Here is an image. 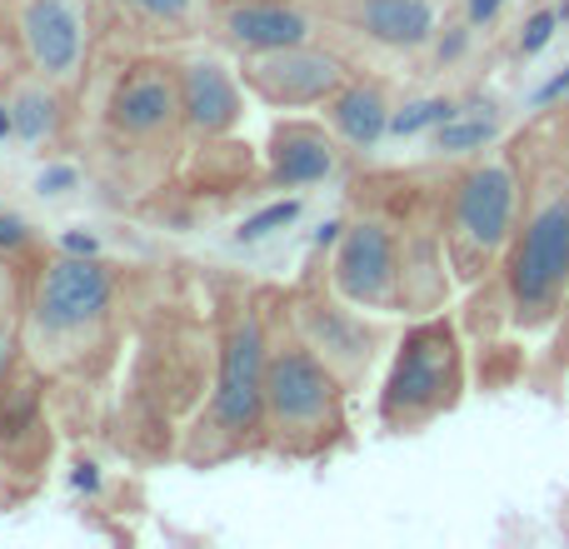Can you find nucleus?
<instances>
[{
    "instance_id": "obj_28",
    "label": "nucleus",
    "mask_w": 569,
    "mask_h": 549,
    "mask_svg": "<svg viewBox=\"0 0 569 549\" xmlns=\"http://www.w3.org/2000/svg\"><path fill=\"white\" fill-rule=\"evenodd\" d=\"M505 10V0H465V20H470V30H485L495 26Z\"/></svg>"
},
{
    "instance_id": "obj_22",
    "label": "nucleus",
    "mask_w": 569,
    "mask_h": 549,
    "mask_svg": "<svg viewBox=\"0 0 569 549\" xmlns=\"http://www.w3.org/2000/svg\"><path fill=\"white\" fill-rule=\"evenodd\" d=\"M300 210H305L300 190H295V196H284V200H270L266 210H256V216H246V220H240V230H236V246H260V240L280 236V230H290L295 220H300Z\"/></svg>"
},
{
    "instance_id": "obj_24",
    "label": "nucleus",
    "mask_w": 569,
    "mask_h": 549,
    "mask_svg": "<svg viewBox=\"0 0 569 549\" xmlns=\"http://www.w3.org/2000/svg\"><path fill=\"white\" fill-rule=\"evenodd\" d=\"M555 30H560V10H550V6L535 10V16L520 26V40H515V50H520L525 60H535V56H540V50L555 40Z\"/></svg>"
},
{
    "instance_id": "obj_15",
    "label": "nucleus",
    "mask_w": 569,
    "mask_h": 549,
    "mask_svg": "<svg viewBox=\"0 0 569 549\" xmlns=\"http://www.w3.org/2000/svg\"><path fill=\"white\" fill-rule=\"evenodd\" d=\"M340 26H350L360 40L390 56L425 50L440 30V6L435 0H340Z\"/></svg>"
},
{
    "instance_id": "obj_20",
    "label": "nucleus",
    "mask_w": 569,
    "mask_h": 549,
    "mask_svg": "<svg viewBox=\"0 0 569 549\" xmlns=\"http://www.w3.org/2000/svg\"><path fill=\"white\" fill-rule=\"evenodd\" d=\"M116 10L146 36H196L210 0H116Z\"/></svg>"
},
{
    "instance_id": "obj_14",
    "label": "nucleus",
    "mask_w": 569,
    "mask_h": 549,
    "mask_svg": "<svg viewBox=\"0 0 569 549\" xmlns=\"http://www.w3.org/2000/svg\"><path fill=\"white\" fill-rule=\"evenodd\" d=\"M340 170V140L320 120H276L266 146V180L276 190H310L335 180Z\"/></svg>"
},
{
    "instance_id": "obj_3",
    "label": "nucleus",
    "mask_w": 569,
    "mask_h": 549,
    "mask_svg": "<svg viewBox=\"0 0 569 549\" xmlns=\"http://www.w3.org/2000/svg\"><path fill=\"white\" fill-rule=\"evenodd\" d=\"M266 360H270V315L250 290L220 310L216 335V385L190 425L186 460L210 470L246 455H270L266 440Z\"/></svg>"
},
{
    "instance_id": "obj_4",
    "label": "nucleus",
    "mask_w": 569,
    "mask_h": 549,
    "mask_svg": "<svg viewBox=\"0 0 569 549\" xmlns=\"http://www.w3.org/2000/svg\"><path fill=\"white\" fill-rule=\"evenodd\" d=\"M266 440H270V455H284L295 465L330 460L335 450L350 445V390L295 335L290 320L270 325Z\"/></svg>"
},
{
    "instance_id": "obj_6",
    "label": "nucleus",
    "mask_w": 569,
    "mask_h": 549,
    "mask_svg": "<svg viewBox=\"0 0 569 549\" xmlns=\"http://www.w3.org/2000/svg\"><path fill=\"white\" fill-rule=\"evenodd\" d=\"M465 400V345L450 315L405 325L380 385V425L390 435H420Z\"/></svg>"
},
{
    "instance_id": "obj_26",
    "label": "nucleus",
    "mask_w": 569,
    "mask_h": 549,
    "mask_svg": "<svg viewBox=\"0 0 569 549\" xmlns=\"http://www.w3.org/2000/svg\"><path fill=\"white\" fill-rule=\"evenodd\" d=\"M76 186H80V170L70 166V160H50V166L36 176V190H40V196H50V200H56V196H70Z\"/></svg>"
},
{
    "instance_id": "obj_8",
    "label": "nucleus",
    "mask_w": 569,
    "mask_h": 549,
    "mask_svg": "<svg viewBox=\"0 0 569 549\" xmlns=\"http://www.w3.org/2000/svg\"><path fill=\"white\" fill-rule=\"evenodd\" d=\"M325 280L355 310L400 315L405 310V226H395L390 216H375V210L345 220Z\"/></svg>"
},
{
    "instance_id": "obj_10",
    "label": "nucleus",
    "mask_w": 569,
    "mask_h": 549,
    "mask_svg": "<svg viewBox=\"0 0 569 549\" xmlns=\"http://www.w3.org/2000/svg\"><path fill=\"white\" fill-rule=\"evenodd\" d=\"M240 80L270 110H315L350 80V66H345V56L325 50L320 40H300L284 50L240 56Z\"/></svg>"
},
{
    "instance_id": "obj_19",
    "label": "nucleus",
    "mask_w": 569,
    "mask_h": 549,
    "mask_svg": "<svg viewBox=\"0 0 569 549\" xmlns=\"http://www.w3.org/2000/svg\"><path fill=\"white\" fill-rule=\"evenodd\" d=\"M495 140H500V110H495L490 100H475V106L460 100V110L435 130V156L470 160V156H485Z\"/></svg>"
},
{
    "instance_id": "obj_7",
    "label": "nucleus",
    "mask_w": 569,
    "mask_h": 549,
    "mask_svg": "<svg viewBox=\"0 0 569 549\" xmlns=\"http://www.w3.org/2000/svg\"><path fill=\"white\" fill-rule=\"evenodd\" d=\"M284 320L295 325L305 345L345 380V390H360L370 370L380 365L385 325L380 315L355 310L350 300L330 290V280H305L300 290L284 295Z\"/></svg>"
},
{
    "instance_id": "obj_18",
    "label": "nucleus",
    "mask_w": 569,
    "mask_h": 549,
    "mask_svg": "<svg viewBox=\"0 0 569 549\" xmlns=\"http://www.w3.org/2000/svg\"><path fill=\"white\" fill-rule=\"evenodd\" d=\"M10 106V126H16L20 146H56L60 130H66V100H60V86L30 76L20 80L16 90L6 96Z\"/></svg>"
},
{
    "instance_id": "obj_17",
    "label": "nucleus",
    "mask_w": 569,
    "mask_h": 549,
    "mask_svg": "<svg viewBox=\"0 0 569 549\" xmlns=\"http://www.w3.org/2000/svg\"><path fill=\"white\" fill-rule=\"evenodd\" d=\"M390 96H385L380 80H360L350 76L330 100H325V126L335 130L350 156H370L390 140Z\"/></svg>"
},
{
    "instance_id": "obj_13",
    "label": "nucleus",
    "mask_w": 569,
    "mask_h": 549,
    "mask_svg": "<svg viewBox=\"0 0 569 549\" xmlns=\"http://www.w3.org/2000/svg\"><path fill=\"white\" fill-rule=\"evenodd\" d=\"M210 20H216V36L236 56L300 46V40H315V30H320V20L300 0H216Z\"/></svg>"
},
{
    "instance_id": "obj_5",
    "label": "nucleus",
    "mask_w": 569,
    "mask_h": 549,
    "mask_svg": "<svg viewBox=\"0 0 569 549\" xmlns=\"http://www.w3.org/2000/svg\"><path fill=\"white\" fill-rule=\"evenodd\" d=\"M515 220H520V160L515 150L480 156L450 180L440 216L445 266L460 285H480L500 270L510 250Z\"/></svg>"
},
{
    "instance_id": "obj_2",
    "label": "nucleus",
    "mask_w": 569,
    "mask_h": 549,
    "mask_svg": "<svg viewBox=\"0 0 569 549\" xmlns=\"http://www.w3.org/2000/svg\"><path fill=\"white\" fill-rule=\"evenodd\" d=\"M116 305H120V274L100 256H76L56 250L46 256L26 280L20 300V345L26 360L40 375L86 370L90 355L106 360L116 340Z\"/></svg>"
},
{
    "instance_id": "obj_31",
    "label": "nucleus",
    "mask_w": 569,
    "mask_h": 549,
    "mask_svg": "<svg viewBox=\"0 0 569 549\" xmlns=\"http://www.w3.org/2000/svg\"><path fill=\"white\" fill-rule=\"evenodd\" d=\"M6 140H16V126H10V106L0 100V146H6Z\"/></svg>"
},
{
    "instance_id": "obj_30",
    "label": "nucleus",
    "mask_w": 569,
    "mask_h": 549,
    "mask_svg": "<svg viewBox=\"0 0 569 549\" xmlns=\"http://www.w3.org/2000/svg\"><path fill=\"white\" fill-rule=\"evenodd\" d=\"M70 485H76V490H90V495H96L100 490V465H76V475H70Z\"/></svg>"
},
{
    "instance_id": "obj_1",
    "label": "nucleus",
    "mask_w": 569,
    "mask_h": 549,
    "mask_svg": "<svg viewBox=\"0 0 569 549\" xmlns=\"http://www.w3.org/2000/svg\"><path fill=\"white\" fill-rule=\"evenodd\" d=\"M520 220L500 270V310L520 340L560 330L569 310V106L540 110L515 140Z\"/></svg>"
},
{
    "instance_id": "obj_12",
    "label": "nucleus",
    "mask_w": 569,
    "mask_h": 549,
    "mask_svg": "<svg viewBox=\"0 0 569 549\" xmlns=\"http://www.w3.org/2000/svg\"><path fill=\"white\" fill-rule=\"evenodd\" d=\"M180 86V130L200 140H226L246 120V80L220 56H190L176 66Z\"/></svg>"
},
{
    "instance_id": "obj_11",
    "label": "nucleus",
    "mask_w": 569,
    "mask_h": 549,
    "mask_svg": "<svg viewBox=\"0 0 569 549\" xmlns=\"http://www.w3.org/2000/svg\"><path fill=\"white\" fill-rule=\"evenodd\" d=\"M16 46L30 76L50 86H70L86 70L90 56V26L80 0H16Z\"/></svg>"
},
{
    "instance_id": "obj_23",
    "label": "nucleus",
    "mask_w": 569,
    "mask_h": 549,
    "mask_svg": "<svg viewBox=\"0 0 569 549\" xmlns=\"http://www.w3.org/2000/svg\"><path fill=\"white\" fill-rule=\"evenodd\" d=\"M20 300H26V280L16 274V260L0 256V335L20 330Z\"/></svg>"
},
{
    "instance_id": "obj_25",
    "label": "nucleus",
    "mask_w": 569,
    "mask_h": 549,
    "mask_svg": "<svg viewBox=\"0 0 569 549\" xmlns=\"http://www.w3.org/2000/svg\"><path fill=\"white\" fill-rule=\"evenodd\" d=\"M470 20H460V26H445V30H435V60H440V66H455V60L465 56V50H470Z\"/></svg>"
},
{
    "instance_id": "obj_27",
    "label": "nucleus",
    "mask_w": 569,
    "mask_h": 549,
    "mask_svg": "<svg viewBox=\"0 0 569 549\" xmlns=\"http://www.w3.org/2000/svg\"><path fill=\"white\" fill-rule=\"evenodd\" d=\"M30 246H36L30 226H26L20 216H10V210H6V216H0V256H6V260H20Z\"/></svg>"
},
{
    "instance_id": "obj_29",
    "label": "nucleus",
    "mask_w": 569,
    "mask_h": 549,
    "mask_svg": "<svg viewBox=\"0 0 569 549\" xmlns=\"http://www.w3.org/2000/svg\"><path fill=\"white\" fill-rule=\"evenodd\" d=\"M60 250H76V256H100V240H96V236H80V230H70V236L60 240Z\"/></svg>"
},
{
    "instance_id": "obj_32",
    "label": "nucleus",
    "mask_w": 569,
    "mask_h": 549,
    "mask_svg": "<svg viewBox=\"0 0 569 549\" xmlns=\"http://www.w3.org/2000/svg\"><path fill=\"white\" fill-rule=\"evenodd\" d=\"M560 325H569V310H565V320H560Z\"/></svg>"
},
{
    "instance_id": "obj_16",
    "label": "nucleus",
    "mask_w": 569,
    "mask_h": 549,
    "mask_svg": "<svg viewBox=\"0 0 569 549\" xmlns=\"http://www.w3.org/2000/svg\"><path fill=\"white\" fill-rule=\"evenodd\" d=\"M40 380L46 375L36 365H20L16 380L0 390V470H40L50 460V425H46V400H40Z\"/></svg>"
},
{
    "instance_id": "obj_21",
    "label": "nucleus",
    "mask_w": 569,
    "mask_h": 549,
    "mask_svg": "<svg viewBox=\"0 0 569 549\" xmlns=\"http://www.w3.org/2000/svg\"><path fill=\"white\" fill-rule=\"evenodd\" d=\"M460 110V100L450 96H420V100H405V106L390 110V136L395 140H415V136H435L445 120Z\"/></svg>"
},
{
    "instance_id": "obj_9",
    "label": "nucleus",
    "mask_w": 569,
    "mask_h": 549,
    "mask_svg": "<svg viewBox=\"0 0 569 549\" xmlns=\"http://www.w3.org/2000/svg\"><path fill=\"white\" fill-rule=\"evenodd\" d=\"M106 130L116 146L156 150L180 130V86L176 60H130L106 96Z\"/></svg>"
}]
</instances>
